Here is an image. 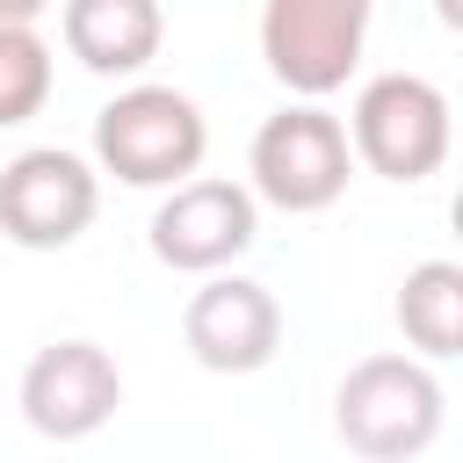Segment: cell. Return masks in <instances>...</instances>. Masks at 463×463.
I'll return each mask as SVG.
<instances>
[{"instance_id":"4fadbf2b","label":"cell","mask_w":463,"mask_h":463,"mask_svg":"<svg viewBox=\"0 0 463 463\" xmlns=\"http://www.w3.org/2000/svg\"><path fill=\"white\" fill-rule=\"evenodd\" d=\"M43 7H51V0H0V29H29Z\"/></svg>"},{"instance_id":"9c48e42d","label":"cell","mask_w":463,"mask_h":463,"mask_svg":"<svg viewBox=\"0 0 463 463\" xmlns=\"http://www.w3.org/2000/svg\"><path fill=\"white\" fill-rule=\"evenodd\" d=\"M253 232H260V217L239 181H181L152 210V253L181 275H217L224 260H239L253 246Z\"/></svg>"},{"instance_id":"5bb4252c","label":"cell","mask_w":463,"mask_h":463,"mask_svg":"<svg viewBox=\"0 0 463 463\" xmlns=\"http://www.w3.org/2000/svg\"><path fill=\"white\" fill-rule=\"evenodd\" d=\"M434 7H441V22H449V29L463 22V7H456V0H434Z\"/></svg>"},{"instance_id":"5b68a950","label":"cell","mask_w":463,"mask_h":463,"mask_svg":"<svg viewBox=\"0 0 463 463\" xmlns=\"http://www.w3.org/2000/svg\"><path fill=\"white\" fill-rule=\"evenodd\" d=\"M369 7L376 0H268L260 7V58H268V72L289 94H304V101L347 87V72L362 65Z\"/></svg>"},{"instance_id":"8fae6325","label":"cell","mask_w":463,"mask_h":463,"mask_svg":"<svg viewBox=\"0 0 463 463\" xmlns=\"http://www.w3.org/2000/svg\"><path fill=\"white\" fill-rule=\"evenodd\" d=\"M398 326L427 362H449L463 347V268L456 260H420L398 282Z\"/></svg>"},{"instance_id":"ba28073f","label":"cell","mask_w":463,"mask_h":463,"mask_svg":"<svg viewBox=\"0 0 463 463\" xmlns=\"http://www.w3.org/2000/svg\"><path fill=\"white\" fill-rule=\"evenodd\" d=\"M181 340H188V354H195L203 369H217V376H253V369H268L275 347H282V311H275V297H268L260 282H246V275H210V282L188 297V311H181Z\"/></svg>"},{"instance_id":"277c9868","label":"cell","mask_w":463,"mask_h":463,"mask_svg":"<svg viewBox=\"0 0 463 463\" xmlns=\"http://www.w3.org/2000/svg\"><path fill=\"white\" fill-rule=\"evenodd\" d=\"M246 166H253V195H268V203L289 210V217H311V210L340 203V188H347V174H354L347 123L326 116L318 101H297V109H282V116H268V123L253 130Z\"/></svg>"},{"instance_id":"52a82bcc","label":"cell","mask_w":463,"mask_h":463,"mask_svg":"<svg viewBox=\"0 0 463 463\" xmlns=\"http://www.w3.org/2000/svg\"><path fill=\"white\" fill-rule=\"evenodd\" d=\"M123 405V369L94 340H51L22 369V420L43 441H87L116 420Z\"/></svg>"},{"instance_id":"3957f363","label":"cell","mask_w":463,"mask_h":463,"mask_svg":"<svg viewBox=\"0 0 463 463\" xmlns=\"http://www.w3.org/2000/svg\"><path fill=\"white\" fill-rule=\"evenodd\" d=\"M347 152L383 181H427L449 159V94L420 72H376L354 94Z\"/></svg>"},{"instance_id":"6da1fadb","label":"cell","mask_w":463,"mask_h":463,"mask_svg":"<svg viewBox=\"0 0 463 463\" xmlns=\"http://www.w3.org/2000/svg\"><path fill=\"white\" fill-rule=\"evenodd\" d=\"M333 427L369 463H412L441 434V383L412 354H362L333 391Z\"/></svg>"},{"instance_id":"7c38bea8","label":"cell","mask_w":463,"mask_h":463,"mask_svg":"<svg viewBox=\"0 0 463 463\" xmlns=\"http://www.w3.org/2000/svg\"><path fill=\"white\" fill-rule=\"evenodd\" d=\"M51 101V43L36 29H0V130Z\"/></svg>"},{"instance_id":"8992f818","label":"cell","mask_w":463,"mask_h":463,"mask_svg":"<svg viewBox=\"0 0 463 463\" xmlns=\"http://www.w3.org/2000/svg\"><path fill=\"white\" fill-rule=\"evenodd\" d=\"M101 210V181L80 152L58 145H29L0 166V232L29 253H58L72 246Z\"/></svg>"},{"instance_id":"7a4b0ae2","label":"cell","mask_w":463,"mask_h":463,"mask_svg":"<svg viewBox=\"0 0 463 463\" xmlns=\"http://www.w3.org/2000/svg\"><path fill=\"white\" fill-rule=\"evenodd\" d=\"M210 152V123L181 87H123L94 116V159L130 188H181Z\"/></svg>"},{"instance_id":"30bf717a","label":"cell","mask_w":463,"mask_h":463,"mask_svg":"<svg viewBox=\"0 0 463 463\" xmlns=\"http://www.w3.org/2000/svg\"><path fill=\"white\" fill-rule=\"evenodd\" d=\"M166 14L159 0H65V51L87 72H145L159 58Z\"/></svg>"}]
</instances>
